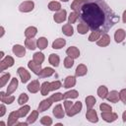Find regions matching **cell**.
<instances>
[{
	"mask_svg": "<svg viewBox=\"0 0 126 126\" xmlns=\"http://www.w3.org/2000/svg\"><path fill=\"white\" fill-rule=\"evenodd\" d=\"M66 15H67V12L66 10L64 9H61L60 11H58L57 13H55V15L53 16V20L56 22V23H63L65 20H66Z\"/></svg>",
	"mask_w": 126,
	"mask_h": 126,
	"instance_id": "cell-7",
	"label": "cell"
},
{
	"mask_svg": "<svg viewBox=\"0 0 126 126\" xmlns=\"http://www.w3.org/2000/svg\"><path fill=\"white\" fill-rule=\"evenodd\" d=\"M28 67H29L35 75H39V73H40V71H41V64H38V63L34 62L33 60H32H32L29 61Z\"/></svg>",
	"mask_w": 126,
	"mask_h": 126,
	"instance_id": "cell-13",
	"label": "cell"
},
{
	"mask_svg": "<svg viewBox=\"0 0 126 126\" xmlns=\"http://www.w3.org/2000/svg\"><path fill=\"white\" fill-rule=\"evenodd\" d=\"M99 109L101 110V112H108L112 110V107L107 103H101L99 105Z\"/></svg>",
	"mask_w": 126,
	"mask_h": 126,
	"instance_id": "cell-48",
	"label": "cell"
},
{
	"mask_svg": "<svg viewBox=\"0 0 126 126\" xmlns=\"http://www.w3.org/2000/svg\"><path fill=\"white\" fill-rule=\"evenodd\" d=\"M64 107H65V112L69 117H72L76 114H78L79 112H81L82 110V102L81 101H76L75 103H73L70 100H65L64 101Z\"/></svg>",
	"mask_w": 126,
	"mask_h": 126,
	"instance_id": "cell-2",
	"label": "cell"
},
{
	"mask_svg": "<svg viewBox=\"0 0 126 126\" xmlns=\"http://www.w3.org/2000/svg\"><path fill=\"white\" fill-rule=\"evenodd\" d=\"M54 69L51 67H45L43 69H41L40 73H39V78H46V77H50L54 74Z\"/></svg>",
	"mask_w": 126,
	"mask_h": 126,
	"instance_id": "cell-20",
	"label": "cell"
},
{
	"mask_svg": "<svg viewBox=\"0 0 126 126\" xmlns=\"http://www.w3.org/2000/svg\"><path fill=\"white\" fill-rule=\"evenodd\" d=\"M119 97L124 103H126V89H122L119 92Z\"/></svg>",
	"mask_w": 126,
	"mask_h": 126,
	"instance_id": "cell-49",
	"label": "cell"
},
{
	"mask_svg": "<svg viewBox=\"0 0 126 126\" xmlns=\"http://www.w3.org/2000/svg\"><path fill=\"white\" fill-rule=\"evenodd\" d=\"M110 43V36L107 33H102L99 39L96 41V44L101 47H105Z\"/></svg>",
	"mask_w": 126,
	"mask_h": 126,
	"instance_id": "cell-9",
	"label": "cell"
},
{
	"mask_svg": "<svg viewBox=\"0 0 126 126\" xmlns=\"http://www.w3.org/2000/svg\"><path fill=\"white\" fill-rule=\"evenodd\" d=\"M88 72V68L86 65L84 64H80L78 65V67L76 68V71H75V74L77 77H82V76H85Z\"/></svg>",
	"mask_w": 126,
	"mask_h": 126,
	"instance_id": "cell-23",
	"label": "cell"
},
{
	"mask_svg": "<svg viewBox=\"0 0 126 126\" xmlns=\"http://www.w3.org/2000/svg\"><path fill=\"white\" fill-rule=\"evenodd\" d=\"M106 98H107L108 101L113 102V103H116V102H118V100L120 99V97H119V93H118L117 91H111L110 93H108Z\"/></svg>",
	"mask_w": 126,
	"mask_h": 126,
	"instance_id": "cell-19",
	"label": "cell"
},
{
	"mask_svg": "<svg viewBox=\"0 0 126 126\" xmlns=\"http://www.w3.org/2000/svg\"><path fill=\"white\" fill-rule=\"evenodd\" d=\"M101 32H98V31H93V32L90 34L89 36V41L93 42V41H97L99 39V37L101 36Z\"/></svg>",
	"mask_w": 126,
	"mask_h": 126,
	"instance_id": "cell-33",
	"label": "cell"
},
{
	"mask_svg": "<svg viewBox=\"0 0 126 126\" xmlns=\"http://www.w3.org/2000/svg\"><path fill=\"white\" fill-rule=\"evenodd\" d=\"M53 115L56 117V118H58V119H61V118H63L64 117V115H65V110H63V107H62V105L61 104H57L54 108H53Z\"/></svg>",
	"mask_w": 126,
	"mask_h": 126,
	"instance_id": "cell-15",
	"label": "cell"
},
{
	"mask_svg": "<svg viewBox=\"0 0 126 126\" xmlns=\"http://www.w3.org/2000/svg\"><path fill=\"white\" fill-rule=\"evenodd\" d=\"M78 95H79V93L76 90H71V91H68L65 94H63V97L65 99L66 98H76V97H78Z\"/></svg>",
	"mask_w": 126,
	"mask_h": 126,
	"instance_id": "cell-34",
	"label": "cell"
},
{
	"mask_svg": "<svg viewBox=\"0 0 126 126\" xmlns=\"http://www.w3.org/2000/svg\"><path fill=\"white\" fill-rule=\"evenodd\" d=\"M66 44V40L64 38H57L52 42V48L53 49H60L64 47Z\"/></svg>",
	"mask_w": 126,
	"mask_h": 126,
	"instance_id": "cell-25",
	"label": "cell"
},
{
	"mask_svg": "<svg viewBox=\"0 0 126 126\" xmlns=\"http://www.w3.org/2000/svg\"><path fill=\"white\" fill-rule=\"evenodd\" d=\"M3 56H4V52L1 51V52H0V58H3Z\"/></svg>",
	"mask_w": 126,
	"mask_h": 126,
	"instance_id": "cell-54",
	"label": "cell"
},
{
	"mask_svg": "<svg viewBox=\"0 0 126 126\" xmlns=\"http://www.w3.org/2000/svg\"><path fill=\"white\" fill-rule=\"evenodd\" d=\"M49 92H50V83H48V82L42 83V85L40 87V93H41V94L42 95H47Z\"/></svg>",
	"mask_w": 126,
	"mask_h": 126,
	"instance_id": "cell-32",
	"label": "cell"
},
{
	"mask_svg": "<svg viewBox=\"0 0 126 126\" xmlns=\"http://www.w3.org/2000/svg\"><path fill=\"white\" fill-rule=\"evenodd\" d=\"M122 20H123V23L126 24V10L123 12V15H122Z\"/></svg>",
	"mask_w": 126,
	"mask_h": 126,
	"instance_id": "cell-51",
	"label": "cell"
},
{
	"mask_svg": "<svg viewBox=\"0 0 126 126\" xmlns=\"http://www.w3.org/2000/svg\"><path fill=\"white\" fill-rule=\"evenodd\" d=\"M28 100H29L28 94H25V93H23V94H20V96H19V98H18V103H19L20 105H24L26 102H28Z\"/></svg>",
	"mask_w": 126,
	"mask_h": 126,
	"instance_id": "cell-43",
	"label": "cell"
},
{
	"mask_svg": "<svg viewBox=\"0 0 126 126\" xmlns=\"http://www.w3.org/2000/svg\"><path fill=\"white\" fill-rule=\"evenodd\" d=\"M122 119H123V121H126V110L122 114Z\"/></svg>",
	"mask_w": 126,
	"mask_h": 126,
	"instance_id": "cell-52",
	"label": "cell"
},
{
	"mask_svg": "<svg viewBox=\"0 0 126 126\" xmlns=\"http://www.w3.org/2000/svg\"><path fill=\"white\" fill-rule=\"evenodd\" d=\"M96 100L94 98V96L93 95H89L86 97V105H87V108L90 109V108H93V106L95 104Z\"/></svg>",
	"mask_w": 126,
	"mask_h": 126,
	"instance_id": "cell-37",
	"label": "cell"
},
{
	"mask_svg": "<svg viewBox=\"0 0 126 126\" xmlns=\"http://www.w3.org/2000/svg\"><path fill=\"white\" fill-rule=\"evenodd\" d=\"M33 8H34V3L32 1H24L19 6V11L24 12V13H28V12L32 11Z\"/></svg>",
	"mask_w": 126,
	"mask_h": 126,
	"instance_id": "cell-4",
	"label": "cell"
},
{
	"mask_svg": "<svg viewBox=\"0 0 126 126\" xmlns=\"http://www.w3.org/2000/svg\"><path fill=\"white\" fill-rule=\"evenodd\" d=\"M17 72H18V74H19V76H20V78H21V81H22L24 84L27 83V82L31 79V74H30L29 71H27L24 67H19L18 70H17Z\"/></svg>",
	"mask_w": 126,
	"mask_h": 126,
	"instance_id": "cell-5",
	"label": "cell"
},
{
	"mask_svg": "<svg viewBox=\"0 0 126 126\" xmlns=\"http://www.w3.org/2000/svg\"><path fill=\"white\" fill-rule=\"evenodd\" d=\"M40 123L42 125H45V126H50L52 124V119L49 116H43L40 119Z\"/></svg>",
	"mask_w": 126,
	"mask_h": 126,
	"instance_id": "cell-46",
	"label": "cell"
},
{
	"mask_svg": "<svg viewBox=\"0 0 126 126\" xmlns=\"http://www.w3.org/2000/svg\"><path fill=\"white\" fill-rule=\"evenodd\" d=\"M61 82L60 81H54L52 83H50V91H55L61 88Z\"/></svg>",
	"mask_w": 126,
	"mask_h": 126,
	"instance_id": "cell-47",
	"label": "cell"
},
{
	"mask_svg": "<svg viewBox=\"0 0 126 126\" xmlns=\"http://www.w3.org/2000/svg\"><path fill=\"white\" fill-rule=\"evenodd\" d=\"M12 50H13V53H14L16 56H18V57H23V56H25V54H26V48H25L24 46L20 45V44H15V45L13 46Z\"/></svg>",
	"mask_w": 126,
	"mask_h": 126,
	"instance_id": "cell-12",
	"label": "cell"
},
{
	"mask_svg": "<svg viewBox=\"0 0 126 126\" xmlns=\"http://www.w3.org/2000/svg\"><path fill=\"white\" fill-rule=\"evenodd\" d=\"M74 65V58L70 57V56H67L65 59H64V67L65 68H71L72 66Z\"/></svg>",
	"mask_w": 126,
	"mask_h": 126,
	"instance_id": "cell-44",
	"label": "cell"
},
{
	"mask_svg": "<svg viewBox=\"0 0 126 126\" xmlns=\"http://www.w3.org/2000/svg\"><path fill=\"white\" fill-rule=\"evenodd\" d=\"M101 118L106 122H113L118 118V115L112 111L108 112H101Z\"/></svg>",
	"mask_w": 126,
	"mask_h": 126,
	"instance_id": "cell-6",
	"label": "cell"
},
{
	"mask_svg": "<svg viewBox=\"0 0 126 126\" xmlns=\"http://www.w3.org/2000/svg\"><path fill=\"white\" fill-rule=\"evenodd\" d=\"M125 36H126V32L123 29H118L114 33V39L117 43L122 42L125 39Z\"/></svg>",
	"mask_w": 126,
	"mask_h": 126,
	"instance_id": "cell-14",
	"label": "cell"
},
{
	"mask_svg": "<svg viewBox=\"0 0 126 126\" xmlns=\"http://www.w3.org/2000/svg\"><path fill=\"white\" fill-rule=\"evenodd\" d=\"M61 1H63V2H67V1H69V0H61Z\"/></svg>",
	"mask_w": 126,
	"mask_h": 126,
	"instance_id": "cell-56",
	"label": "cell"
},
{
	"mask_svg": "<svg viewBox=\"0 0 126 126\" xmlns=\"http://www.w3.org/2000/svg\"><path fill=\"white\" fill-rule=\"evenodd\" d=\"M0 99H1V101H2L3 103L10 104V103H12V102L14 101L15 96L10 95V94H8L7 93L5 94L4 92H1V93H0Z\"/></svg>",
	"mask_w": 126,
	"mask_h": 126,
	"instance_id": "cell-16",
	"label": "cell"
},
{
	"mask_svg": "<svg viewBox=\"0 0 126 126\" xmlns=\"http://www.w3.org/2000/svg\"><path fill=\"white\" fill-rule=\"evenodd\" d=\"M0 29H1V34H0V36L2 37V36H3V34H4V32H5V31H4V28H3V27H1Z\"/></svg>",
	"mask_w": 126,
	"mask_h": 126,
	"instance_id": "cell-53",
	"label": "cell"
},
{
	"mask_svg": "<svg viewBox=\"0 0 126 126\" xmlns=\"http://www.w3.org/2000/svg\"><path fill=\"white\" fill-rule=\"evenodd\" d=\"M19 115H18V112L17 111H12L10 114H9V117H8V126H13V125H16L17 124V120L19 119Z\"/></svg>",
	"mask_w": 126,
	"mask_h": 126,
	"instance_id": "cell-21",
	"label": "cell"
},
{
	"mask_svg": "<svg viewBox=\"0 0 126 126\" xmlns=\"http://www.w3.org/2000/svg\"><path fill=\"white\" fill-rule=\"evenodd\" d=\"M52 104V100L50 98H46V99H43L39 104H38V112H43L45 110H47Z\"/></svg>",
	"mask_w": 126,
	"mask_h": 126,
	"instance_id": "cell-11",
	"label": "cell"
},
{
	"mask_svg": "<svg viewBox=\"0 0 126 126\" xmlns=\"http://www.w3.org/2000/svg\"><path fill=\"white\" fill-rule=\"evenodd\" d=\"M97 94L100 98H106L107 94H108V90L105 86H100L97 89Z\"/></svg>",
	"mask_w": 126,
	"mask_h": 126,
	"instance_id": "cell-29",
	"label": "cell"
},
{
	"mask_svg": "<svg viewBox=\"0 0 126 126\" xmlns=\"http://www.w3.org/2000/svg\"><path fill=\"white\" fill-rule=\"evenodd\" d=\"M47 44H48V40H47V38H45V37H39L38 39H37V41H36V45H37V47L40 49V50H43V49H45L46 47H47Z\"/></svg>",
	"mask_w": 126,
	"mask_h": 126,
	"instance_id": "cell-28",
	"label": "cell"
},
{
	"mask_svg": "<svg viewBox=\"0 0 126 126\" xmlns=\"http://www.w3.org/2000/svg\"><path fill=\"white\" fill-rule=\"evenodd\" d=\"M0 117H2L4 114H5V112H6V107H5V105L4 104H1L0 105Z\"/></svg>",
	"mask_w": 126,
	"mask_h": 126,
	"instance_id": "cell-50",
	"label": "cell"
},
{
	"mask_svg": "<svg viewBox=\"0 0 126 126\" xmlns=\"http://www.w3.org/2000/svg\"><path fill=\"white\" fill-rule=\"evenodd\" d=\"M37 118H38V110H33V111H32V113H31V114L29 115V117L27 118V122H28L29 124L34 123Z\"/></svg>",
	"mask_w": 126,
	"mask_h": 126,
	"instance_id": "cell-30",
	"label": "cell"
},
{
	"mask_svg": "<svg viewBox=\"0 0 126 126\" xmlns=\"http://www.w3.org/2000/svg\"><path fill=\"white\" fill-rule=\"evenodd\" d=\"M14 63H15V61H14V58H13L12 56H9V55L6 56V57L3 58V59L1 60V62H0V71L3 72L4 70H6V69L12 67V66L14 65Z\"/></svg>",
	"mask_w": 126,
	"mask_h": 126,
	"instance_id": "cell-3",
	"label": "cell"
},
{
	"mask_svg": "<svg viewBox=\"0 0 126 126\" xmlns=\"http://www.w3.org/2000/svg\"><path fill=\"white\" fill-rule=\"evenodd\" d=\"M30 109H31L30 105H24V106H22L21 108H19V109L17 110L19 117H25V116L28 114V112L30 111Z\"/></svg>",
	"mask_w": 126,
	"mask_h": 126,
	"instance_id": "cell-35",
	"label": "cell"
},
{
	"mask_svg": "<svg viewBox=\"0 0 126 126\" xmlns=\"http://www.w3.org/2000/svg\"><path fill=\"white\" fill-rule=\"evenodd\" d=\"M0 125H1V126H4V125H5V123H4V122H2V121H1V122H0Z\"/></svg>",
	"mask_w": 126,
	"mask_h": 126,
	"instance_id": "cell-55",
	"label": "cell"
},
{
	"mask_svg": "<svg viewBox=\"0 0 126 126\" xmlns=\"http://www.w3.org/2000/svg\"><path fill=\"white\" fill-rule=\"evenodd\" d=\"M25 45H26V47H28L31 50H34L36 48V43L32 38H27L25 40Z\"/></svg>",
	"mask_w": 126,
	"mask_h": 126,
	"instance_id": "cell-38",
	"label": "cell"
},
{
	"mask_svg": "<svg viewBox=\"0 0 126 126\" xmlns=\"http://www.w3.org/2000/svg\"><path fill=\"white\" fill-rule=\"evenodd\" d=\"M62 32H63V33H64L65 35L71 36V35H73V33H74V29H73L72 25L66 24V25H64V26L62 27Z\"/></svg>",
	"mask_w": 126,
	"mask_h": 126,
	"instance_id": "cell-27",
	"label": "cell"
},
{
	"mask_svg": "<svg viewBox=\"0 0 126 126\" xmlns=\"http://www.w3.org/2000/svg\"><path fill=\"white\" fill-rule=\"evenodd\" d=\"M89 29H90V28H89L85 23H81V24H79V25L77 26V31H78V32L81 33V34L87 33V32H89Z\"/></svg>",
	"mask_w": 126,
	"mask_h": 126,
	"instance_id": "cell-36",
	"label": "cell"
},
{
	"mask_svg": "<svg viewBox=\"0 0 126 126\" xmlns=\"http://www.w3.org/2000/svg\"><path fill=\"white\" fill-rule=\"evenodd\" d=\"M66 54L72 58H78L80 56V50L76 47V46H70L67 50H66Z\"/></svg>",
	"mask_w": 126,
	"mask_h": 126,
	"instance_id": "cell-18",
	"label": "cell"
},
{
	"mask_svg": "<svg viewBox=\"0 0 126 126\" xmlns=\"http://www.w3.org/2000/svg\"><path fill=\"white\" fill-rule=\"evenodd\" d=\"M48 61H49V63H50L52 66H54V67H58V66H59V63H60V58H59V56H58L57 54L52 53V54L49 55Z\"/></svg>",
	"mask_w": 126,
	"mask_h": 126,
	"instance_id": "cell-26",
	"label": "cell"
},
{
	"mask_svg": "<svg viewBox=\"0 0 126 126\" xmlns=\"http://www.w3.org/2000/svg\"><path fill=\"white\" fill-rule=\"evenodd\" d=\"M79 18V13L78 12H72V13H70V15H69V17H68V24H70V25H72V24H74L76 21H77V19Z\"/></svg>",
	"mask_w": 126,
	"mask_h": 126,
	"instance_id": "cell-41",
	"label": "cell"
},
{
	"mask_svg": "<svg viewBox=\"0 0 126 126\" xmlns=\"http://www.w3.org/2000/svg\"><path fill=\"white\" fill-rule=\"evenodd\" d=\"M75 85H76V78L74 76H68V77H66L65 82H64V88L69 89V88L74 87Z\"/></svg>",
	"mask_w": 126,
	"mask_h": 126,
	"instance_id": "cell-24",
	"label": "cell"
},
{
	"mask_svg": "<svg viewBox=\"0 0 126 126\" xmlns=\"http://www.w3.org/2000/svg\"><path fill=\"white\" fill-rule=\"evenodd\" d=\"M32 60L34 62L38 63V64H41L44 61V55H43V53H41V52H35L33 54V59Z\"/></svg>",
	"mask_w": 126,
	"mask_h": 126,
	"instance_id": "cell-40",
	"label": "cell"
},
{
	"mask_svg": "<svg viewBox=\"0 0 126 126\" xmlns=\"http://www.w3.org/2000/svg\"><path fill=\"white\" fill-rule=\"evenodd\" d=\"M18 84H19L18 80H17L16 78H13V79L11 80L10 84H9L8 87H7V92H6V93H7L8 94H13V93L17 90V88H18Z\"/></svg>",
	"mask_w": 126,
	"mask_h": 126,
	"instance_id": "cell-17",
	"label": "cell"
},
{
	"mask_svg": "<svg viewBox=\"0 0 126 126\" xmlns=\"http://www.w3.org/2000/svg\"><path fill=\"white\" fill-rule=\"evenodd\" d=\"M37 32V29L35 27H29L25 31V35L27 38H33Z\"/></svg>",
	"mask_w": 126,
	"mask_h": 126,
	"instance_id": "cell-22",
	"label": "cell"
},
{
	"mask_svg": "<svg viewBox=\"0 0 126 126\" xmlns=\"http://www.w3.org/2000/svg\"><path fill=\"white\" fill-rule=\"evenodd\" d=\"M40 87H41V86L39 85V82H38L37 80H33V81H32V82L28 85L27 89H28V91H29L30 93L35 94V93H37V92L39 91Z\"/></svg>",
	"mask_w": 126,
	"mask_h": 126,
	"instance_id": "cell-10",
	"label": "cell"
},
{
	"mask_svg": "<svg viewBox=\"0 0 126 126\" xmlns=\"http://www.w3.org/2000/svg\"><path fill=\"white\" fill-rule=\"evenodd\" d=\"M49 98L52 100V102H55V101L62 100L64 97H63V94H61V93H56V94H52V95H51Z\"/></svg>",
	"mask_w": 126,
	"mask_h": 126,
	"instance_id": "cell-45",
	"label": "cell"
},
{
	"mask_svg": "<svg viewBox=\"0 0 126 126\" xmlns=\"http://www.w3.org/2000/svg\"><path fill=\"white\" fill-rule=\"evenodd\" d=\"M86 118L92 122V123H96L98 121V118H97V114H96V111L93 108H90L88 109L87 113H86Z\"/></svg>",
	"mask_w": 126,
	"mask_h": 126,
	"instance_id": "cell-8",
	"label": "cell"
},
{
	"mask_svg": "<svg viewBox=\"0 0 126 126\" xmlns=\"http://www.w3.org/2000/svg\"><path fill=\"white\" fill-rule=\"evenodd\" d=\"M83 2H84V0H74L72 2V4H71V9L73 11H75V12H78L80 10Z\"/></svg>",
	"mask_w": 126,
	"mask_h": 126,
	"instance_id": "cell-39",
	"label": "cell"
},
{
	"mask_svg": "<svg viewBox=\"0 0 126 126\" xmlns=\"http://www.w3.org/2000/svg\"><path fill=\"white\" fill-rule=\"evenodd\" d=\"M48 9L50 11H56V12H58V11L61 10V4L59 2H57V1H51L48 4Z\"/></svg>",
	"mask_w": 126,
	"mask_h": 126,
	"instance_id": "cell-31",
	"label": "cell"
},
{
	"mask_svg": "<svg viewBox=\"0 0 126 126\" xmlns=\"http://www.w3.org/2000/svg\"><path fill=\"white\" fill-rule=\"evenodd\" d=\"M10 77H11L10 73H5V74H3L1 76V78H0V87L1 88L4 87L7 84V82L10 80Z\"/></svg>",
	"mask_w": 126,
	"mask_h": 126,
	"instance_id": "cell-42",
	"label": "cell"
},
{
	"mask_svg": "<svg viewBox=\"0 0 126 126\" xmlns=\"http://www.w3.org/2000/svg\"><path fill=\"white\" fill-rule=\"evenodd\" d=\"M78 13L80 20L92 31L101 33H106L119 22V17L104 0H84Z\"/></svg>",
	"mask_w": 126,
	"mask_h": 126,
	"instance_id": "cell-1",
	"label": "cell"
}]
</instances>
